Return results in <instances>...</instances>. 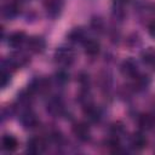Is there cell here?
I'll return each instance as SVG.
<instances>
[{
  "label": "cell",
  "instance_id": "cell-1",
  "mask_svg": "<svg viewBox=\"0 0 155 155\" xmlns=\"http://www.w3.org/2000/svg\"><path fill=\"white\" fill-rule=\"evenodd\" d=\"M54 59L62 65H70L75 59V52L70 47H58L54 51Z\"/></svg>",
  "mask_w": 155,
  "mask_h": 155
},
{
  "label": "cell",
  "instance_id": "cell-2",
  "mask_svg": "<svg viewBox=\"0 0 155 155\" xmlns=\"http://www.w3.org/2000/svg\"><path fill=\"white\" fill-rule=\"evenodd\" d=\"M45 8L47 12V16L51 18H57L63 8V1L62 0H47L45 4Z\"/></svg>",
  "mask_w": 155,
  "mask_h": 155
},
{
  "label": "cell",
  "instance_id": "cell-3",
  "mask_svg": "<svg viewBox=\"0 0 155 155\" xmlns=\"http://www.w3.org/2000/svg\"><path fill=\"white\" fill-rule=\"evenodd\" d=\"M120 70H121V73H122L124 75L134 78L136 75H138V64H137V62H136L134 59L128 58V59H125V61L121 63Z\"/></svg>",
  "mask_w": 155,
  "mask_h": 155
},
{
  "label": "cell",
  "instance_id": "cell-4",
  "mask_svg": "<svg viewBox=\"0 0 155 155\" xmlns=\"http://www.w3.org/2000/svg\"><path fill=\"white\" fill-rule=\"evenodd\" d=\"M73 133L75 134V137L82 142H86L90 139V136H91V132H90V127L85 122H79V124H75L73 126Z\"/></svg>",
  "mask_w": 155,
  "mask_h": 155
},
{
  "label": "cell",
  "instance_id": "cell-5",
  "mask_svg": "<svg viewBox=\"0 0 155 155\" xmlns=\"http://www.w3.org/2000/svg\"><path fill=\"white\" fill-rule=\"evenodd\" d=\"M19 121H21V124L24 128H34L39 124V120H38L36 115L30 110L23 111L19 116Z\"/></svg>",
  "mask_w": 155,
  "mask_h": 155
},
{
  "label": "cell",
  "instance_id": "cell-6",
  "mask_svg": "<svg viewBox=\"0 0 155 155\" xmlns=\"http://www.w3.org/2000/svg\"><path fill=\"white\" fill-rule=\"evenodd\" d=\"M27 46L31 52L35 53H40L45 50L46 47V41L41 38V36H31L28 39L27 41Z\"/></svg>",
  "mask_w": 155,
  "mask_h": 155
},
{
  "label": "cell",
  "instance_id": "cell-7",
  "mask_svg": "<svg viewBox=\"0 0 155 155\" xmlns=\"http://www.w3.org/2000/svg\"><path fill=\"white\" fill-rule=\"evenodd\" d=\"M47 111L52 115H61L64 111L63 101L59 97H53L47 102Z\"/></svg>",
  "mask_w": 155,
  "mask_h": 155
},
{
  "label": "cell",
  "instance_id": "cell-8",
  "mask_svg": "<svg viewBox=\"0 0 155 155\" xmlns=\"http://www.w3.org/2000/svg\"><path fill=\"white\" fill-rule=\"evenodd\" d=\"M19 12V5L17 1H8L2 6V16L6 19L15 18Z\"/></svg>",
  "mask_w": 155,
  "mask_h": 155
},
{
  "label": "cell",
  "instance_id": "cell-9",
  "mask_svg": "<svg viewBox=\"0 0 155 155\" xmlns=\"http://www.w3.org/2000/svg\"><path fill=\"white\" fill-rule=\"evenodd\" d=\"M84 113L87 116V119L92 122H98L102 117L101 110L97 107H94L92 103H87V104L84 105Z\"/></svg>",
  "mask_w": 155,
  "mask_h": 155
},
{
  "label": "cell",
  "instance_id": "cell-10",
  "mask_svg": "<svg viewBox=\"0 0 155 155\" xmlns=\"http://www.w3.org/2000/svg\"><path fill=\"white\" fill-rule=\"evenodd\" d=\"M45 142L39 137H33L28 140V153L30 154H40L45 150Z\"/></svg>",
  "mask_w": 155,
  "mask_h": 155
},
{
  "label": "cell",
  "instance_id": "cell-11",
  "mask_svg": "<svg viewBox=\"0 0 155 155\" xmlns=\"http://www.w3.org/2000/svg\"><path fill=\"white\" fill-rule=\"evenodd\" d=\"M147 137L142 132H136L131 138V145L136 150H142L147 145Z\"/></svg>",
  "mask_w": 155,
  "mask_h": 155
},
{
  "label": "cell",
  "instance_id": "cell-12",
  "mask_svg": "<svg viewBox=\"0 0 155 155\" xmlns=\"http://www.w3.org/2000/svg\"><path fill=\"white\" fill-rule=\"evenodd\" d=\"M138 125L142 130H151L155 126V116L151 114H143L138 119Z\"/></svg>",
  "mask_w": 155,
  "mask_h": 155
},
{
  "label": "cell",
  "instance_id": "cell-13",
  "mask_svg": "<svg viewBox=\"0 0 155 155\" xmlns=\"http://www.w3.org/2000/svg\"><path fill=\"white\" fill-rule=\"evenodd\" d=\"M25 39L27 38H25V34L23 31H15L8 36L7 44H8V46H11L13 48H17L25 41Z\"/></svg>",
  "mask_w": 155,
  "mask_h": 155
},
{
  "label": "cell",
  "instance_id": "cell-14",
  "mask_svg": "<svg viewBox=\"0 0 155 155\" xmlns=\"http://www.w3.org/2000/svg\"><path fill=\"white\" fill-rule=\"evenodd\" d=\"M68 39L71 42H85L86 41V31L82 28H74L70 30V33L68 34Z\"/></svg>",
  "mask_w": 155,
  "mask_h": 155
},
{
  "label": "cell",
  "instance_id": "cell-15",
  "mask_svg": "<svg viewBox=\"0 0 155 155\" xmlns=\"http://www.w3.org/2000/svg\"><path fill=\"white\" fill-rule=\"evenodd\" d=\"M84 48H85V53L86 54H88V56H96L99 52L101 45L94 39H86V41L84 42Z\"/></svg>",
  "mask_w": 155,
  "mask_h": 155
},
{
  "label": "cell",
  "instance_id": "cell-16",
  "mask_svg": "<svg viewBox=\"0 0 155 155\" xmlns=\"http://www.w3.org/2000/svg\"><path fill=\"white\" fill-rule=\"evenodd\" d=\"M1 143H2V148H4L5 150H7V151H13V150H16L17 147H18L17 139H16L13 136H11V134L4 136Z\"/></svg>",
  "mask_w": 155,
  "mask_h": 155
},
{
  "label": "cell",
  "instance_id": "cell-17",
  "mask_svg": "<svg viewBox=\"0 0 155 155\" xmlns=\"http://www.w3.org/2000/svg\"><path fill=\"white\" fill-rule=\"evenodd\" d=\"M136 81H134V88L137 91H142L148 88L150 85V78L148 75H136Z\"/></svg>",
  "mask_w": 155,
  "mask_h": 155
},
{
  "label": "cell",
  "instance_id": "cell-18",
  "mask_svg": "<svg viewBox=\"0 0 155 155\" xmlns=\"http://www.w3.org/2000/svg\"><path fill=\"white\" fill-rule=\"evenodd\" d=\"M142 59L144 63L147 64H153L155 63V50L149 47L148 50H145L143 53H142Z\"/></svg>",
  "mask_w": 155,
  "mask_h": 155
},
{
  "label": "cell",
  "instance_id": "cell-19",
  "mask_svg": "<svg viewBox=\"0 0 155 155\" xmlns=\"http://www.w3.org/2000/svg\"><path fill=\"white\" fill-rule=\"evenodd\" d=\"M54 80H56V82H57L58 85H64V84H67L68 80H69V74H68L65 70H59V71L56 73Z\"/></svg>",
  "mask_w": 155,
  "mask_h": 155
},
{
  "label": "cell",
  "instance_id": "cell-20",
  "mask_svg": "<svg viewBox=\"0 0 155 155\" xmlns=\"http://www.w3.org/2000/svg\"><path fill=\"white\" fill-rule=\"evenodd\" d=\"M11 81V73L7 70H1V87L5 88Z\"/></svg>",
  "mask_w": 155,
  "mask_h": 155
},
{
  "label": "cell",
  "instance_id": "cell-21",
  "mask_svg": "<svg viewBox=\"0 0 155 155\" xmlns=\"http://www.w3.org/2000/svg\"><path fill=\"white\" fill-rule=\"evenodd\" d=\"M91 27L94 29V30H102L103 29V21L101 19V18H93L92 21H91Z\"/></svg>",
  "mask_w": 155,
  "mask_h": 155
},
{
  "label": "cell",
  "instance_id": "cell-22",
  "mask_svg": "<svg viewBox=\"0 0 155 155\" xmlns=\"http://www.w3.org/2000/svg\"><path fill=\"white\" fill-rule=\"evenodd\" d=\"M79 81H80V84L82 85V87H86V85H87L88 81H90V79H88V74L82 73V74L80 75V78H79Z\"/></svg>",
  "mask_w": 155,
  "mask_h": 155
},
{
  "label": "cell",
  "instance_id": "cell-23",
  "mask_svg": "<svg viewBox=\"0 0 155 155\" xmlns=\"http://www.w3.org/2000/svg\"><path fill=\"white\" fill-rule=\"evenodd\" d=\"M149 34H150L153 38H155V21L149 25Z\"/></svg>",
  "mask_w": 155,
  "mask_h": 155
},
{
  "label": "cell",
  "instance_id": "cell-24",
  "mask_svg": "<svg viewBox=\"0 0 155 155\" xmlns=\"http://www.w3.org/2000/svg\"><path fill=\"white\" fill-rule=\"evenodd\" d=\"M128 0H114V2L116 4V5H122V4H125V2H127Z\"/></svg>",
  "mask_w": 155,
  "mask_h": 155
},
{
  "label": "cell",
  "instance_id": "cell-25",
  "mask_svg": "<svg viewBox=\"0 0 155 155\" xmlns=\"http://www.w3.org/2000/svg\"><path fill=\"white\" fill-rule=\"evenodd\" d=\"M154 67H155V63H154Z\"/></svg>",
  "mask_w": 155,
  "mask_h": 155
}]
</instances>
